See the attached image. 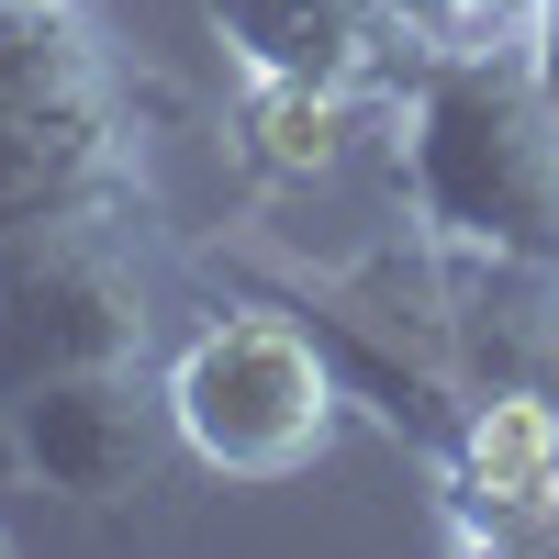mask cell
<instances>
[{
	"mask_svg": "<svg viewBox=\"0 0 559 559\" xmlns=\"http://www.w3.org/2000/svg\"><path fill=\"white\" fill-rule=\"evenodd\" d=\"M403 191L437 247L559 258V102L526 68V34H448L403 90Z\"/></svg>",
	"mask_w": 559,
	"mask_h": 559,
	"instance_id": "cell-1",
	"label": "cell"
},
{
	"mask_svg": "<svg viewBox=\"0 0 559 559\" xmlns=\"http://www.w3.org/2000/svg\"><path fill=\"white\" fill-rule=\"evenodd\" d=\"M168 414L179 448L213 481H302L336 448V369H324L313 324L269 313V302H224L168 347Z\"/></svg>",
	"mask_w": 559,
	"mask_h": 559,
	"instance_id": "cell-2",
	"label": "cell"
},
{
	"mask_svg": "<svg viewBox=\"0 0 559 559\" xmlns=\"http://www.w3.org/2000/svg\"><path fill=\"white\" fill-rule=\"evenodd\" d=\"M123 102L79 12H12L0 0V236L68 213H123Z\"/></svg>",
	"mask_w": 559,
	"mask_h": 559,
	"instance_id": "cell-3",
	"label": "cell"
},
{
	"mask_svg": "<svg viewBox=\"0 0 559 559\" xmlns=\"http://www.w3.org/2000/svg\"><path fill=\"white\" fill-rule=\"evenodd\" d=\"M146 347H157V302H146L134 247L112 236V213L0 236V403H23L57 369H102Z\"/></svg>",
	"mask_w": 559,
	"mask_h": 559,
	"instance_id": "cell-4",
	"label": "cell"
},
{
	"mask_svg": "<svg viewBox=\"0 0 559 559\" xmlns=\"http://www.w3.org/2000/svg\"><path fill=\"white\" fill-rule=\"evenodd\" d=\"M0 426H12L23 471L45 492L90 503V515H112V503L157 492L179 448V414H168V381L146 358H102V369H57V381H34L23 403H0Z\"/></svg>",
	"mask_w": 559,
	"mask_h": 559,
	"instance_id": "cell-5",
	"label": "cell"
},
{
	"mask_svg": "<svg viewBox=\"0 0 559 559\" xmlns=\"http://www.w3.org/2000/svg\"><path fill=\"white\" fill-rule=\"evenodd\" d=\"M202 23L247 79L347 90V102H403L414 68L459 34L437 12H403V0H202Z\"/></svg>",
	"mask_w": 559,
	"mask_h": 559,
	"instance_id": "cell-6",
	"label": "cell"
},
{
	"mask_svg": "<svg viewBox=\"0 0 559 559\" xmlns=\"http://www.w3.org/2000/svg\"><path fill=\"white\" fill-rule=\"evenodd\" d=\"M437 481H448V526L471 548H526L548 492H559V403L492 381L448 414V448H437Z\"/></svg>",
	"mask_w": 559,
	"mask_h": 559,
	"instance_id": "cell-7",
	"label": "cell"
},
{
	"mask_svg": "<svg viewBox=\"0 0 559 559\" xmlns=\"http://www.w3.org/2000/svg\"><path fill=\"white\" fill-rule=\"evenodd\" d=\"M437 358L459 392H548L559 403V258H471L437 247Z\"/></svg>",
	"mask_w": 559,
	"mask_h": 559,
	"instance_id": "cell-8",
	"label": "cell"
},
{
	"mask_svg": "<svg viewBox=\"0 0 559 559\" xmlns=\"http://www.w3.org/2000/svg\"><path fill=\"white\" fill-rule=\"evenodd\" d=\"M369 102L347 90H292V79H247V112H236V146L258 179H336L358 146Z\"/></svg>",
	"mask_w": 559,
	"mask_h": 559,
	"instance_id": "cell-9",
	"label": "cell"
},
{
	"mask_svg": "<svg viewBox=\"0 0 559 559\" xmlns=\"http://www.w3.org/2000/svg\"><path fill=\"white\" fill-rule=\"evenodd\" d=\"M526 68H537L548 102H559V0H537V12H526Z\"/></svg>",
	"mask_w": 559,
	"mask_h": 559,
	"instance_id": "cell-10",
	"label": "cell"
},
{
	"mask_svg": "<svg viewBox=\"0 0 559 559\" xmlns=\"http://www.w3.org/2000/svg\"><path fill=\"white\" fill-rule=\"evenodd\" d=\"M437 12H448L459 34H503V23H526L537 0H437Z\"/></svg>",
	"mask_w": 559,
	"mask_h": 559,
	"instance_id": "cell-11",
	"label": "cell"
},
{
	"mask_svg": "<svg viewBox=\"0 0 559 559\" xmlns=\"http://www.w3.org/2000/svg\"><path fill=\"white\" fill-rule=\"evenodd\" d=\"M526 548H559V492H548V515H537V537Z\"/></svg>",
	"mask_w": 559,
	"mask_h": 559,
	"instance_id": "cell-12",
	"label": "cell"
},
{
	"mask_svg": "<svg viewBox=\"0 0 559 559\" xmlns=\"http://www.w3.org/2000/svg\"><path fill=\"white\" fill-rule=\"evenodd\" d=\"M12 12H79V0H12Z\"/></svg>",
	"mask_w": 559,
	"mask_h": 559,
	"instance_id": "cell-13",
	"label": "cell"
},
{
	"mask_svg": "<svg viewBox=\"0 0 559 559\" xmlns=\"http://www.w3.org/2000/svg\"><path fill=\"white\" fill-rule=\"evenodd\" d=\"M403 12H437V0H403ZM437 23H448V12H437Z\"/></svg>",
	"mask_w": 559,
	"mask_h": 559,
	"instance_id": "cell-14",
	"label": "cell"
}]
</instances>
